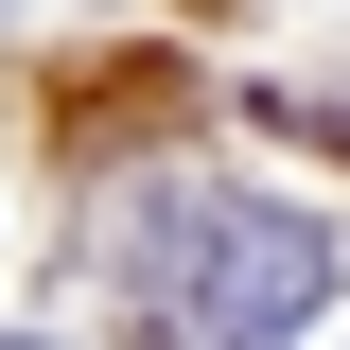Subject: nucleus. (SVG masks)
<instances>
[{"instance_id":"f257e3e1","label":"nucleus","mask_w":350,"mask_h":350,"mask_svg":"<svg viewBox=\"0 0 350 350\" xmlns=\"http://www.w3.org/2000/svg\"><path fill=\"white\" fill-rule=\"evenodd\" d=\"M123 298L158 350H280L333 298V228L280 193H228V175H158L123 211Z\"/></svg>"},{"instance_id":"f03ea898","label":"nucleus","mask_w":350,"mask_h":350,"mask_svg":"<svg viewBox=\"0 0 350 350\" xmlns=\"http://www.w3.org/2000/svg\"><path fill=\"white\" fill-rule=\"evenodd\" d=\"M0 350H53V333H0Z\"/></svg>"}]
</instances>
